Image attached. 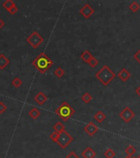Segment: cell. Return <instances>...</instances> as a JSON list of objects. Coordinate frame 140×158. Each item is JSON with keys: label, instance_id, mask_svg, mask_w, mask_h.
<instances>
[{"label": "cell", "instance_id": "f1b7e54d", "mask_svg": "<svg viewBox=\"0 0 140 158\" xmlns=\"http://www.w3.org/2000/svg\"><path fill=\"white\" fill-rule=\"evenodd\" d=\"M134 59L137 60V62L139 63H140V49H139L137 52L134 54Z\"/></svg>", "mask_w": 140, "mask_h": 158}, {"label": "cell", "instance_id": "e0dca14e", "mask_svg": "<svg viewBox=\"0 0 140 158\" xmlns=\"http://www.w3.org/2000/svg\"><path fill=\"white\" fill-rule=\"evenodd\" d=\"M14 5H16V3L13 2V0H6L3 3V7L4 9H6L7 12L9 11Z\"/></svg>", "mask_w": 140, "mask_h": 158}, {"label": "cell", "instance_id": "1f68e13d", "mask_svg": "<svg viewBox=\"0 0 140 158\" xmlns=\"http://www.w3.org/2000/svg\"><path fill=\"white\" fill-rule=\"evenodd\" d=\"M138 158H140V154H139V157H138Z\"/></svg>", "mask_w": 140, "mask_h": 158}, {"label": "cell", "instance_id": "83f0119b", "mask_svg": "<svg viewBox=\"0 0 140 158\" xmlns=\"http://www.w3.org/2000/svg\"><path fill=\"white\" fill-rule=\"evenodd\" d=\"M65 158H80V157L77 154H75L74 151H71V152H70Z\"/></svg>", "mask_w": 140, "mask_h": 158}, {"label": "cell", "instance_id": "277c9868", "mask_svg": "<svg viewBox=\"0 0 140 158\" xmlns=\"http://www.w3.org/2000/svg\"><path fill=\"white\" fill-rule=\"evenodd\" d=\"M26 41L33 49H37L43 41V38L37 31H33L27 38Z\"/></svg>", "mask_w": 140, "mask_h": 158}, {"label": "cell", "instance_id": "30bf717a", "mask_svg": "<svg viewBox=\"0 0 140 158\" xmlns=\"http://www.w3.org/2000/svg\"><path fill=\"white\" fill-rule=\"evenodd\" d=\"M117 77L121 79L122 82H125L130 78L131 74H130V72H129V71H128L127 69H125V68H123V69H121L120 72H118Z\"/></svg>", "mask_w": 140, "mask_h": 158}, {"label": "cell", "instance_id": "484cf974", "mask_svg": "<svg viewBox=\"0 0 140 158\" xmlns=\"http://www.w3.org/2000/svg\"><path fill=\"white\" fill-rule=\"evenodd\" d=\"M7 110V105L3 101H0V115L3 114Z\"/></svg>", "mask_w": 140, "mask_h": 158}, {"label": "cell", "instance_id": "3957f363", "mask_svg": "<svg viewBox=\"0 0 140 158\" xmlns=\"http://www.w3.org/2000/svg\"><path fill=\"white\" fill-rule=\"evenodd\" d=\"M56 115H58L62 118V121L66 122L69 118H71L73 115L75 113V110L68 102H62L61 105L56 110Z\"/></svg>", "mask_w": 140, "mask_h": 158}, {"label": "cell", "instance_id": "8992f818", "mask_svg": "<svg viewBox=\"0 0 140 158\" xmlns=\"http://www.w3.org/2000/svg\"><path fill=\"white\" fill-rule=\"evenodd\" d=\"M119 116L122 118L125 123H129L130 122L135 116V113H134L130 107H125L124 110H122L121 112L119 114Z\"/></svg>", "mask_w": 140, "mask_h": 158}, {"label": "cell", "instance_id": "603a6c76", "mask_svg": "<svg viewBox=\"0 0 140 158\" xmlns=\"http://www.w3.org/2000/svg\"><path fill=\"white\" fill-rule=\"evenodd\" d=\"M22 81H21V79L19 78H15L13 79V81H12V85L14 86V87H16V88H18L20 87L22 85Z\"/></svg>", "mask_w": 140, "mask_h": 158}, {"label": "cell", "instance_id": "2e32d148", "mask_svg": "<svg viewBox=\"0 0 140 158\" xmlns=\"http://www.w3.org/2000/svg\"><path fill=\"white\" fill-rule=\"evenodd\" d=\"M93 57H94V56L92 55V54L89 52L88 50H85V51L81 54V55H80L81 59H83V60H84L85 63H88V61H89Z\"/></svg>", "mask_w": 140, "mask_h": 158}, {"label": "cell", "instance_id": "7c38bea8", "mask_svg": "<svg viewBox=\"0 0 140 158\" xmlns=\"http://www.w3.org/2000/svg\"><path fill=\"white\" fill-rule=\"evenodd\" d=\"M9 63V59L7 58L6 56L4 55L3 54H0V69H1V70L4 69Z\"/></svg>", "mask_w": 140, "mask_h": 158}, {"label": "cell", "instance_id": "9a60e30c", "mask_svg": "<svg viewBox=\"0 0 140 158\" xmlns=\"http://www.w3.org/2000/svg\"><path fill=\"white\" fill-rule=\"evenodd\" d=\"M52 128H53V130L55 132L58 133H61L63 131H65V125L63 124L62 122L58 121L52 126Z\"/></svg>", "mask_w": 140, "mask_h": 158}, {"label": "cell", "instance_id": "4316f807", "mask_svg": "<svg viewBox=\"0 0 140 158\" xmlns=\"http://www.w3.org/2000/svg\"><path fill=\"white\" fill-rule=\"evenodd\" d=\"M17 11H18V8H17V7L16 5H14V6L11 8V9L8 11V13L11 14V15H15L16 13H17Z\"/></svg>", "mask_w": 140, "mask_h": 158}, {"label": "cell", "instance_id": "52a82bcc", "mask_svg": "<svg viewBox=\"0 0 140 158\" xmlns=\"http://www.w3.org/2000/svg\"><path fill=\"white\" fill-rule=\"evenodd\" d=\"M80 13L86 19H88L94 13V9L88 3H85L80 10Z\"/></svg>", "mask_w": 140, "mask_h": 158}, {"label": "cell", "instance_id": "4dcf8cb0", "mask_svg": "<svg viewBox=\"0 0 140 158\" xmlns=\"http://www.w3.org/2000/svg\"><path fill=\"white\" fill-rule=\"evenodd\" d=\"M135 92L137 93V95H139V96H140V86H138L137 89H136V91H135Z\"/></svg>", "mask_w": 140, "mask_h": 158}, {"label": "cell", "instance_id": "9c48e42d", "mask_svg": "<svg viewBox=\"0 0 140 158\" xmlns=\"http://www.w3.org/2000/svg\"><path fill=\"white\" fill-rule=\"evenodd\" d=\"M47 100H48V96L42 92H38L34 97V101L39 105H43L47 101Z\"/></svg>", "mask_w": 140, "mask_h": 158}, {"label": "cell", "instance_id": "d6a6232c", "mask_svg": "<svg viewBox=\"0 0 140 158\" xmlns=\"http://www.w3.org/2000/svg\"><path fill=\"white\" fill-rule=\"evenodd\" d=\"M131 158H138V157H131Z\"/></svg>", "mask_w": 140, "mask_h": 158}, {"label": "cell", "instance_id": "d4e9b609", "mask_svg": "<svg viewBox=\"0 0 140 158\" xmlns=\"http://www.w3.org/2000/svg\"><path fill=\"white\" fill-rule=\"evenodd\" d=\"M88 63L89 64V65L91 66L92 68H95V67H96V66L98 65V63H99V62H98V60L96 59V58L93 57V58H92V59L88 61Z\"/></svg>", "mask_w": 140, "mask_h": 158}, {"label": "cell", "instance_id": "7402d4cb", "mask_svg": "<svg viewBox=\"0 0 140 158\" xmlns=\"http://www.w3.org/2000/svg\"><path fill=\"white\" fill-rule=\"evenodd\" d=\"M130 9L133 13H137L138 11L140 9V5L138 3V2L134 1V2L130 5Z\"/></svg>", "mask_w": 140, "mask_h": 158}, {"label": "cell", "instance_id": "5bb4252c", "mask_svg": "<svg viewBox=\"0 0 140 158\" xmlns=\"http://www.w3.org/2000/svg\"><path fill=\"white\" fill-rule=\"evenodd\" d=\"M94 118L95 120L98 122V123L101 124V123H102L107 118V115H105L102 111H98L94 115Z\"/></svg>", "mask_w": 140, "mask_h": 158}, {"label": "cell", "instance_id": "4fadbf2b", "mask_svg": "<svg viewBox=\"0 0 140 158\" xmlns=\"http://www.w3.org/2000/svg\"><path fill=\"white\" fill-rule=\"evenodd\" d=\"M40 111H39V109H37L36 107H33L30 110L28 113V115L31 118L33 119H37V118H39V116H40Z\"/></svg>", "mask_w": 140, "mask_h": 158}, {"label": "cell", "instance_id": "ba28073f", "mask_svg": "<svg viewBox=\"0 0 140 158\" xmlns=\"http://www.w3.org/2000/svg\"><path fill=\"white\" fill-rule=\"evenodd\" d=\"M85 132L89 136H94V135L98 131V128L96 126L94 122H89L87 124L85 125V128H84Z\"/></svg>", "mask_w": 140, "mask_h": 158}, {"label": "cell", "instance_id": "836d02e7", "mask_svg": "<svg viewBox=\"0 0 140 158\" xmlns=\"http://www.w3.org/2000/svg\"><path fill=\"white\" fill-rule=\"evenodd\" d=\"M0 158H2V157H0Z\"/></svg>", "mask_w": 140, "mask_h": 158}, {"label": "cell", "instance_id": "d6986e66", "mask_svg": "<svg viewBox=\"0 0 140 158\" xmlns=\"http://www.w3.org/2000/svg\"><path fill=\"white\" fill-rule=\"evenodd\" d=\"M92 99H93V97L88 92H85V93H84V95L81 96V100L85 102V104H88L92 101Z\"/></svg>", "mask_w": 140, "mask_h": 158}, {"label": "cell", "instance_id": "7a4b0ae2", "mask_svg": "<svg viewBox=\"0 0 140 158\" xmlns=\"http://www.w3.org/2000/svg\"><path fill=\"white\" fill-rule=\"evenodd\" d=\"M95 77L103 85L108 86L109 83H111L114 80L116 76L108 66L104 65L100 70H98V72H96Z\"/></svg>", "mask_w": 140, "mask_h": 158}, {"label": "cell", "instance_id": "6da1fadb", "mask_svg": "<svg viewBox=\"0 0 140 158\" xmlns=\"http://www.w3.org/2000/svg\"><path fill=\"white\" fill-rule=\"evenodd\" d=\"M32 64L40 73H44L50 69V67L53 64V62L45 53L42 52L33 60Z\"/></svg>", "mask_w": 140, "mask_h": 158}, {"label": "cell", "instance_id": "44dd1931", "mask_svg": "<svg viewBox=\"0 0 140 158\" xmlns=\"http://www.w3.org/2000/svg\"><path fill=\"white\" fill-rule=\"evenodd\" d=\"M53 73H54V75H55L56 77H57L58 78H62V77L64 76V74H65V71H64L61 67H58V68H57V69H55V71H54Z\"/></svg>", "mask_w": 140, "mask_h": 158}, {"label": "cell", "instance_id": "8fae6325", "mask_svg": "<svg viewBox=\"0 0 140 158\" xmlns=\"http://www.w3.org/2000/svg\"><path fill=\"white\" fill-rule=\"evenodd\" d=\"M96 151L93 150V148L88 147V148H85L84 151L82 152V157L84 158H94L96 157Z\"/></svg>", "mask_w": 140, "mask_h": 158}, {"label": "cell", "instance_id": "ffe728a7", "mask_svg": "<svg viewBox=\"0 0 140 158\" xmlns=\"http://www.w3.org/2000/svg\"><path fill=\"white\" fill-rule=\"evenodd\" d=\"M115 156H116V152L111 148H108L104 151V157L106 158H114Z\"/></svg>", "mask_w": 140, "mask_h": 158}, {"label": "cell", "instance_id": "5b68a950", "mask_svg": "<svg viewBox=\"0 0 140 158\" xmlns=\"http://www.w3.org/2000/svg\"><path fill=\"white\" fill-rule=\"evenodd\" d=\"M74 140V138L72 137L71 135L69 134L68 132L63 131L62 133H60L59 135V138L57 141V143L62 148V149H65L68 147L69 145Z\"/></svg>", "mask_w": 140, "mask_h": 158}, {"label": "cell", "instance_id": "cb8c5ba5", "mask_svg": "<svg viewBox=\"0 0 140 158\" xmlns=\"http://www.w3.org/2000/svg\"><path fill=\"white\" fill-rule=\"evenodd\" d=\"M59 135H60V133H57V132L54 131L53 133H52L50 134L49 138H50V139H51L52 142H57V139H58L59 138Z\"/></svg>", "mask_w": 140, "mask_h": 158}, {"label": "cell", "instance_id": "ac0fdd59", "mask_svg": "<svg viewBox=\"0 0 140 158\" xmlns=\"http://www.w3.org/2000/svg\"><path fill=\"white\" fill-rule=\"evenodd\" d=\"M125 153L127 154V156L132 157V156L136 152V148H134V146H132V145H129L127 148H125Z\"/></svg>", "mask_w": 140, "mask_h": 158}, {"label": "cell", "instance_id": "f546056e", "mask_svg": "<svg viewBox=\"0 0 140 158\" xmlns=\"http://www.w3.org/2000/svg\"><path fill=\"white\" fill-rule=\"evenodd\" d=\"M4 25H5V22H3V20L2 18H0V30L3 28Z\"/></svg>", "mask_w": 140, "mask_h": 158}]
</instances>
